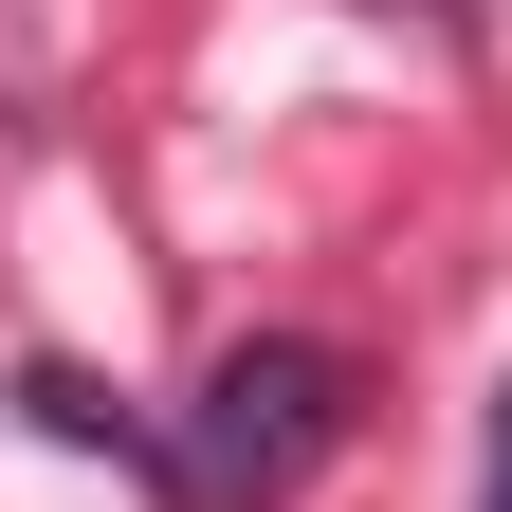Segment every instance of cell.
I'll return each mask as SVG.
<instances>
[{"label":"cell","instance_id":"2","mask_svg":"<svg viewBox=\"0 0 512 512\" xmlns=\"http://www.w3.org/2000/svg\"><path fill=\"white\" fill-rule=\"evenodd\" d=\"M494 512H512V403H494Z\"/></svg>","mask_w":512,"mask_h":512},{"label":"cell","instance_id":"1","mask_svg":"<svg viewBox=\"0 0 512 512\" xmlns=\"http://www.w3.org/2000/svg\"><path fill=\"white\" fill-rule=\"evenodd\" d=\"M348 439V348H311V330H256V348H220V384L183 403V439H165V476L202 494V512H256V494H293L311 458Z\"/></svg>","mask_w":512,"mask_h":512}]
</instances>
